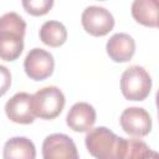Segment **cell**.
I'll list each match as a JSON object with an SVG mask.
<instances>
[{
	"mask_svg": "<svg viewBox=\"0 0 159 159\" xmlns=\"http://www.w3.org/2000/svg\"><path fill=\"white\" fill-rule=\"evenodd\" d=\"M25 20L16 12H6L0 17V56L4 61L17 60L24 50Z\"/></svg>",
	"mask_w": 159,
	"mask_h": 159,
	"instance_id": "6da1fadb",
	"label": "cell"
},
{
	"mask_svg": "<svg viewBox=\"0 0 159 159\" xmlns=\"http://www.w3.org/2000/svg\"><path fill=\"white\" fill-rule=\"evenodd\" d=\"M86 148L96 159H123L127 139L118 137L106 127L92 128L84 138Z\"/></svg>",
	"mask_w": 159,
	"mask_h": 159,
	"instance_id": "7a4b0ae2",
	"label": "cell"
},
{
	"mask_svg": "<svg viewBox=\"0 0 159 159\" xmlns=\"http://www.w3.org/2000/svg\"><path fill=\"white\" fill-rule=\"evenodd\" d=\"M152 89V77L144 67L134 65L124 70L120 77V91L128 101H144Z\"/></svg>",
	"mask_w": 159,
	"mask_h": 159,
	"instance_id": "3957f363",
	"label": "cell"
},
{
	"mask_svg": "<svg viewBox=\"0 0 159 159\" xmlns=\"http://www.w3.org/2000/svg\"><path fill=\"white\" fill-rule=\"evenodd\" d=\"M66 99L63 92L56 86L40 88L32 94V109L36 117L41 119H55L65 107Z\"/></svg>",
	"mask_w": 159,
	"mask_h": 159,
	"instance_id": "277c9868",
	"label": "cell"
},
{
	"mask_svg": "<svg viewBox=\"0 0 159 159\" xmlns=\"http://www.w3.org/2000/svg\"><path fill=\"white\" fill-rule=\"evenodd\" d=\"M81 22L84 31L92 36L101 37L109 34L114 27V17L113 15L102 6H87L82 15Z\"/></svg>",
	"mask_w": 159,
	"mask_h": 159,
	"instance_id": "5b68a950",
	"label": "cell"
},
{
	"mask_svg": "<svg viewBox=\"0 0 159 159\" xmlns=\"http://www.w3.org/2000/svg\"><path fill=\"white\" fill-rule=\"evenodd\" d=\"M53 56L43 48L35 47L30 50L24 60L25 73L34 81H43L48 78L53 73Z\"/></svg>",
	"mask_w": 159,
	"mask_h": 159,
	"instance_id": "8992f818",
	"label": "cell"
},
{
	"mask_svg": "<svg viewBox=\"0 0 159 159\" xmlns=\"http://www.w3.org/2000/svg\"><path fill=\"white\" fill-rule=\"evenodd\" d=\"M43 159H80L73 139L62 133L47 135L42 143Z\"/></svg>",
	"mask_w": 159,
	"mask_h": 159,
	"instance_id": "52a82bcc",
	"label": "cell"
},
{
	"mask_svg": "<svg viewBox=\"0 0 159 159\" xmlns=\"http://www.w3.org/2000/svg\"><path fill=\"white\" fill-rule=\"evenodd\" d=\"M122 129L133 137H145L152 130V118L150 114L142 107H129L125 108L119 118Z\"/></svg>",
	"mask_w": 159,
	"mask_h": 159,
	"instance_id": "ba28073f",
	"label": "cell"
},
{
	"mask_svg": "<svg viewBox=\"0 0 159 159\" xmlns=\"http://www.w3.org/2000/svg\"><path fill=\"white\" fill-rule=\"evenodd\" d=\"M5 113L7 118L14 123H32L36 118L32 109V94L27 92H19L14 94L5 103Z\"/></svg>",
	"mask_w": 159,
	"mask_h": 159,
	"instance_id": "9c48e42d",
	"label": "cell"
},
{
	"mask_svg": "<svg viewBox=\"0 0 159 159\" xmlns=\"http://www.w3.org/2000/svg\"><path fill=\"white\" fill-rule=\"evenodd\" d=\"M96 122V109L87 102H77L75 103L67 116L66 123L73 132L83 133L89 132Z\"/></svg>",
	"mask_w": 159,
	"mask_h": 159,
	"instance_id": "30bf717a",
	"label": "cell"
},
{
	"mask_svg": "<svg viewBox=\"0 0 159 159\" xmlns=\"http://www.w3.org/2000/svg\"><path fill=\"white\" fill-rule=\"evenodd\" d=\"M106 51L112 61L117 63L128 62L134 56L135 41L130 35L118 32L109 37L106 45Z\"/></svg>",
	"mask_w": 159,
	"mask_h": 159,
	"instance_id": "8fae6325",
	"label": "cell"
},
{
	"mask_svg": "<svg viewBox=\"0 0 159 159\" xmlns=\"http://www.w3.org/2000/svg\"><path fill=\"white\" fill-rule=\"evenodd\" d=\"M133 19L147 27L159 26V0H135L130 6Z\"/></svg>",
	"mask_w": 159,
	"mask_h": 159,
	"instance_id": "7c38bea8",
	"label": "cell"
},
{
	"mask_svg": "<svg viewBox=\"0 0 159 159\" xmlns=\"http://www.w3.org/2000/svg\"><path fill=\"white\" fill-rule=\"evenodd\" d=\"M4 159H36V148L26 137H12L7 139L2 149Z\"/></svg>",
	"mask_w": 159,
	"mask_h": 159,
	"instance_id": "4fadbf2b",
	"label": "cell"
},
{
	"mask_svg": "<svg viewBox=\"0 0 159 159\" xmlns=\"http://www.w3.org/2000/svg\"><path fill=\"white\" fill-rule=\"evenodd\" d=\"M39 36L45 45L50 47H60L67 40V30L62 22L48 20L42 24Z\"/></svg>",
	"mask_w": 159,
	"mask_h": 159,
	"instance_id": "5bb4252c",
	"label": "cell"
},
{
	"mask_svg": "<svg viewBox=\"0 0 159 159\" xmlns=\"http://www.w3.org/2000/svg\"><path fill=\"white\" fill-rule=\"evenodd\" d=\"M152 149L140 139H127V148L123 159H148Z\"/></svg>",
	"mask_w": 159,
	"mask_h": 159,
	"instance_id": "9a60e30c",
	"label": "cell"
},
{
	"mask_svg": "<svg viewBox=\"0 0 159 159\" xmlns=\"http://www.w3.org/2000/svg\"><path fill=\"white\" fill-rule=\"evenodd\" d=\"M52 6H53L52 0H24L22 1V7L27 14L32 16L46 15Z\"/></svg>",
	"mask_w": 159,
	"mask_h": 159,
	"instance_id": "2e32d148",
	"label": "cell"
},
{
	"mask_svg": "<svg viewBox=\"0 0 159 159\" xmlns=\"http://www.w3.org/2000/svg\"><path fill=\"white\" fill-rule=\"evenodd\" d=\"M148 159H159V153L155 152V150H152L149 157H148Z\"/></svg>",
	"mask_w": 159,
	"mask_h": 159,
	"instance_id": "e0dca14e",
	"label": "cell"
},
{
	"mask_svg": "<svg viewBox=\"0 0 159 159\" xmlns=\"http://www.w3.org/2000/svg\"><path fill=\"white\" fill-rule=\"evenodd\" d=\"M155 102H157V108H158V119H159V89H158L157 96H155Z\"/></svg>",
	"mask_w": 159,
	"mask_h": 159,
	"instance_id": "ac0fdd59",
	"label": "cell"
},
{
	"mask_svg": "<svg viewBox=\"0 0 159 159\" xmlns=\"http://www.w3.org/2000/svg\"><path fill=\"white\" fill-rule=\"evenodd\" d=\"M158 27H159V26H158Z\"/></svg>",
	"mask_w": 159,
	"mask_h": 159,
	"instance_id": "d6986e66",
	"label": "cell"
}]
</instances>
